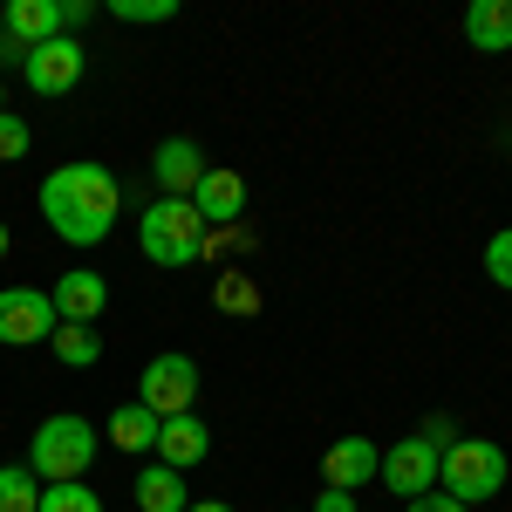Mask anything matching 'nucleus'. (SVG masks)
I'll return each mask as SVG.
<instances>
[{
  "label": "nucleus",
  "mask_w": 512,
  "mask_h": 512,
  "mask_svg": "<svg viewBox=\"0 0 512 512\" xmlns=\"http://www.w3.org/2000/svg\"><path fill=\"white\" fill-rule=\"evenodd\" d=\"M117 205H123V185L103 164H55L41 178V219L69 246H103L110 226H117Z\"/></svg>",
  "instance_id": "1"
},
{
  "label": "nucleus",
  "mask_w": 512,
  "mask_h": 512,
  "mask_svg": "<svg viewBox=\"0 0 512 512\" xmlns=\"http://www.w3.org/2000/svg\"><path fill=\"white\" fill-rule=\"evenodd\" d=\"M96 451H103V437H96V424L89 417H76V410H62V417H41L35 437H28V472L41 478V485H76L89 465H96Z\"/></svg>",
  "instance_id": "2"
},
{
  "label": "nucleus",
  "mask_w": 512,
  "mask_h": 512,
  "mask_svg": "<svg viewBox=\"0 0 512 512\" xmlns=\"http://www.w3.org/2000/svg\"><path fill=\"white\" fill-rule=\"evenodd\" d=\"M506 451L492 444V437H451L444 444V458H437V492H451L458 506H485V499H499L506 492Z\"/></svg>",
  "instance_id": "3"
},
{
  "label": "nucleus",
  "mask_w": 512,
  "mask_h": 512,
  "mask_svg": "<svg viewBox=\"0 0 512 512\" xmlns=\"http://www.w3.org/2000/svg\"><path fill=\"white\" fill-rule=\"evenodd\" d=\"M205 233L212 226L192 212V198H158L137 219V246H144L151 267H192V260H205Z\"/></svg>",
  "instance_id": "4"
},
{
  "label": "nucleus",
  "mask_w": 512,
  "mask_h": 512,
  "mask_svg": "<svg viewBox=\"0 0 512 512\" xmlns=\"http://www.w3.org/2000/svg\"><path fill=\"white\" fill-rule=\"evenodd\" d=\"M137 403L151 410V417H185L198 403V362L192 355H178V349H164V355H151L144 362V376H137Z\"/></svg>",
  "instance_id": "5"
},
{
  "label": "nucleus",
  "mask_w": 512,
  "mask_h": 512,
  "mask_svg": "<svg viewBox=\"0 0 512 512\" xmlns=\"http://www.w3.org/2000/svg\"><path fill=\"white\" fill-rule=\"evenodd\" d=\"M437 458H444V451H437L431 437H396L390 451H383V472H376V478H383L396 499L410 506V499L437 492Z\"/></svg>",
  "instance_id": "6"
},
{
  "label": "nucleus",
  "mask_w": 512,
  "mask_h": 512,
  "mask_svg": "<svg viewBox=\"0 0 512 512\" xmlns=\"http://www.w3.org/2000/svg\"><path fill=\"white\" fill-rule=\"evenodd\" d=\"M55 335V301L41 287H0V342L7 349H35Z\"/></svg>",
  "instance_id": "7"
},
{
  "label": "nucleus",
  "mask_w": 512,
  "mask_h": 512,
  "mask_svg": "<svg viewBox=\"0 0 512 512\" xmlns=\"http://www.w3.org/2000/svg\"><path fill=\"white\" fill-rule=\"evenodd\" d=\"M82 41L76 35H55V41H41V48H28V62H21V76H28V89L35 96H69L82 82Z\"/></svg>",
  "instance_id": "8"
},
{
  "label": "nucleus",
  "mask_w": 512,
  "mask_h": 512,
  "mask_svg": "<svg viewBox=\"0 0 512 512\" xmlns=\"http://www.w3.org/2000/svg\"><path fill=\"white\" fill-rule=\"evenodd\" d=\"M376 472H383V451L369 437H335L321 451V485L328 492H362V485H376Z\"/></svg>",
  "instance_id": "9"
},
{
  "label": "nucleus",
  "mask_w": 512,
  "mask_h": 512,
  "mask_svg": "<svg viewBox=\"0 0 512 512\" xmlns=\"http://www.w3.org/2000/svg\"><path fill=\"white\" fill-rule=\"evenodd\" d=\"M55 321H76V328H96L103 308H110V280L96 274V267H69V274L55 280Z\"/></svg>",
  "instance_id": "10"
},
{
  "label": "nucleus",
  "mask_w": 512,
  "mask_h": 512,
  "mask_svg": "<svg viewBox=\"0 0 512 512\" xmlns=\"http://www.w3.org/2000/svg\"><path fill=\"white\" fill-rule=\"evenodd\" d=\"M151 178H158L164 198H192L198 178H205V151H198L192 137H164L158 151H151Z\"/></svg>",
  "instance_id": "11"
},
{
  "label": "nucleus",
  "mask_w": 512,
  "mask_h": 512,
  "mask_svg": "<svg viewBox=\"0 0 512 512\" xmlns=\"http://www.w3.org/2000/svg\"><path fill=\"white\" fill-rule=\"evenodd\" d=\"M158 465H171V472H192V465H205V451H212V431H205V417L198 410H185V417H164L158 424Z\"/></svg>",
  "instance_id": "12"
},
{
  "label": "nucleus",
  "mask_w": 512,
  "mask_h": 512,
  "mask_svg": "<svg viewBox=\"0 0 512 512\" xmlns=\"http://www.w3.org/2000/svg\"><path fill=\"white\" fill-rule=\"evenodd\" d=\"M192 212L205 226H233L239 212H246V178L226 171V164H205V178H198V192H192Z\"/></svg>",
  "instance_id": "13"
},
{
  "label": "nucleus",
  "mask_w": 512,
  "mask_h": 512,
  "mask_svg": "<svg viewBox=\"0 0 512 512\" xmlns=\"http://www.w3.org/2000/svg\"><path fill=\"white\" fill-rule=\"evenodd\" d=\"M0 35L21 41V48H41V41L69 35V28H62V0H7V7H0Z\"/></svg>",
  "instance_id": "14"
},
{
  "label": "nucleus",
  "mask_w": 512,
  "mask_h": 512,
  "mask_svg": "<svg viewBox=\"0 0 512 512\" xmlns=\"http://www.w3.org/2000/svg\"><path fill=\"white\" fill-rule=\"evenodd\" d=\"M465 41L478 55H506L512 48V0H472L465 7Z\"/></svg>",
  "instance_id": "15"
},
{
  "label": "nucleus",
  "mask_w": 512,
  "mask_h": 512,
  "mask_svg": "<svg viewBox=\"0 0 512 512\" xmlns=\"http://www.w3.org/2000/svg\"><path fill=\"white\" fill-rule=\"evenodd\" d=\"M137 506H144V512H185V506H192L185 472H171V465H158V458H151V465L137 472Z\"/></svg>",
  "instance_id": "16"
},
{
  "label": "nucleus",
  "mask_w": 512,
  "mask_h": 512,
  "mask_svg": "<svg viewBox=\"0 0 512 512\" xmlns=\"http://www.w3.org/2000/svg\"><path fill=\"white\" fill-rule=\"evenodd\" d=\"M110 444H117V451H151V444H158V417H151L144 403L110 410Z\"/></svg>",
  "instance_id": "17"
},
{
  "label": "nucleus",
  "mask_w": 512,
  "mask_h": 512,
  "mask_svg": "<svg viewBox=\"0 0 512 512\" xmlns=\"http://www.w3.org/2000/svg\"><path fill=\"white\" fill-rule=\"evenodd\" d=\"M48 342H55V355H62L69 369H89V362L103 355V335H96V328H76V321H55Z\"/></svg>",
  "instance_id": "18"
},
{
  "label": "nucleus",
  "mask_w": 512,
  "mask_h": 512,
  "mask_svg": "<svg viewBox=\"0 0 512 512\" xmlns=\"http://www.w3.org/2000/svg\"><path fill=\"white\" fill-rule=\"evenodd\" d=\"M41 506V478L28 465H0V512H35Z\"/></svg>",
  "instance_id": "19"
},
{
  "label": "nucleus",
  "mask_w": 512,
  "mask_h": 512,
  "mask_svg": "<svg viewBox=\"0 0 512 512\" xmlns=\"http://www.w3.org/2000/svg\"><path fill=\"white\" fill-rule=\"evenodd\" d=\"M35 512H103V492H89V485H41V506Z\"/></svg>",
  "instance_id": "20"
},
{
  "label": "nucleus",
  "mask_w": 512,
  "mask_h": 512,
  "mask_svg": "<svg viewBox=\"0 0 512 512\" xmlns=\"http://www.w3.org/2000/svg\"><path fill=\"white\" fill-rule=\"evenodd\" d=\"M171 14H178V0H110V21H130V28H151Z\"/></svg>",
  "instance_id": "21"
},
{
  "label": "nucleus",
  "mask_w": 512,
  "mask_h": 512,
  "mask_svg": "<svg viewBox=\"0 0 512 512\" xmlns=\"http://www.w3.org/2000/svg\"><path fill=\"white\" fill-rule=\"evenodd\" d=\"M28 144H35V130L14 117V110H0V164H14V158H28Z\"/></svg>",
  "instance_id": "22"
},
{
  "label": "nucleus",
  "mask_w": 512,
  "mask_h": 512,
  "mask_svg": "<svg viewBox=\"0 0 512 512\" xmlns=\"http://www.w3.org/2000/svg\"><path fill=\"white\" fill-rule=\"evenodd\" d=\"M485 274H492V287H506V294H512V226H506V233H492V246H485Z\"/></svg>",
  "instance_id": "23"
},
{
  "label": "nucleus",
  "mask_w": 512,
  "mask_h": 512,
  "mask_svg": "<svg viewBox=\"0 0 512 512\" xmlns=\"http://www.w3.org/2000/svg\"><path fill=\"white\" fill-rule=\"evenodd\" d=\"M403 512H472V506H458L451 492H424V499H410Z\"/></svg>",
  "instance_id": "24"
},
{
  "label": "nucleus",
  "mask_w": 512,
  "mask_h": 512,
  "mask_svg": "<svg viewBox=\"0 0 512 512\" xmlns=\"http://www.w3.org/2000/svg\"><path fill=\"white\" fill-rule=\"evenodd\" d=\"M219 308H253V287H246V280H226V287H219Z\"/></svg>",
  "instance_id": "25"
},
{
  "label": "nucleus",
  "mask_w": 512,
  "mask_h": 512,
  "mask_svg": "<svg viewBox=\"0 0 512 512\" xmlns=\"http://www.w3.org/2000/svg\"><path fill=\"white\" fill-rule=\"evenodd\" d=\"M308 512H355V492H321Z\"/></svg>",
  "instance_id": "26"
},
{
  "label": "nucleus",
  "mask_w": 512,
  "mask_h": 512,
  "mask_svg": "<svg viewBox=\"0 0 512 512\" xmlns=\"http://www.w3.org/2000/svg\"><path fill=\"white\" fill-rule=\"evenodd\" d=\"M417 437H431L437 451H444V444H451V417H424V431H417Z\"/></svg>",
  "instance_id": "27"
},
{
  "label": "nucleus",
  "mask_w": 512,
  "mask_h": 512,
  "mask_svg": "<svg viewBox=\"0 0 512 512\" xmlns=\"http://www.w3.org/2000/svg\"><path fill=\"white\" fill-rule=\"evenodd\" d=\"M185 512H233V506H226V499H192Z\"/></svg>",
  "instance_id": "28"
},
{
  "label": "nucleus",
  "mask_w": 512,
  "mask_h": 512,
  "mask_svg": "<svg viewBox=\"0 0 512 512\" xmlns=\"http://www.w3.org/2000/svg\"><path fill=\"white\" fill-rule=\"evenodd\" d=\"M7 246H14V239H7V226H0V260H7Z\"/></svg>",
  "instance_id": "29"
},
{
  "label": "nucleus",
  "mask_w": 512,
  "mask_h": 512,
  "mask_svg": "<svg viewBox=\"0 0 512 512\" xmlns=\"http://www.w3.org/2000/svg\"><path fill=\"white\" fill-rule=\"evenodd\" d=\"M0 110H7V82H0Z\"/></svg>",
  "instance_id": "30"
}]
</instances>
